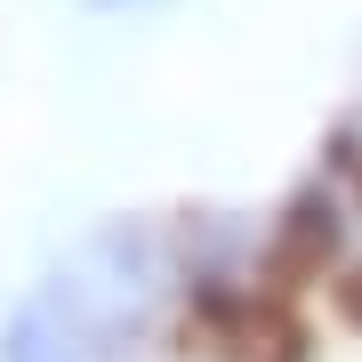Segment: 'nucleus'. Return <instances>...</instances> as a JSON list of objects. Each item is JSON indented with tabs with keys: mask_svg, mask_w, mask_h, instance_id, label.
Returning a JSON list of instances; mask_svg holds the SVG:
<instances>
[{
	"mask_svg": "<svg viewBox=\"0 0 362 362\" xmlns=\"http://www.w3.org/2000/svg\"><path fill=\"white\" fill-rule=\"evenodd\" d=\"M0 362H81L65 330H49L40 314H16L8 330H0Z\"/></svg>",
	"mask_w": 362,
	"mask_h": 362,
	"instance_id": "f257e3e1",
	"label": "nucleus"
}]
</instances>
